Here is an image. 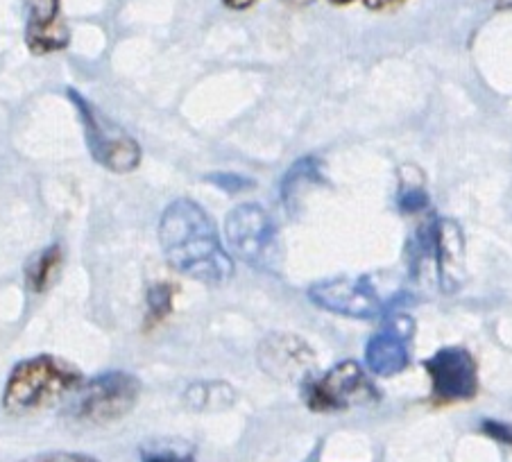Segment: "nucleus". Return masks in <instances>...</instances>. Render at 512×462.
<instances>
[{
  "mask_svg": "<svg viewBox=\"0 0 512 462\" xmlns=\"http://www.w3.org/2000/svg\"><path fill=\"white\" fill-rule=\"evenodd\" d=\"M159 245L170 268L204 286H225L234 277L216 222L191 198H177L161 213Z\"/></svg>",
  "mask_w": 512,
  "mask_h": 462,
  "instance_id": "obj_1",
  "label": "nucleus"
},
{
  "mask_svg": "<svg viewBox=\"0 0 512 462\" xmlns=\"http://www.w3.org/2000/svg\"><path fill=\"white\" fill-rule=\"evenodd\" d=\"M84 383L75 363L55 354H37L12 367L3 388V410L14 417L32 415L59 404Z\"/></svg>",
  "mask_w": 512,
  "mask_h": 462,
  "instance_id": "obj_2",
  "label": "nucleus"
},
{
  "mask_svg": "<svg viewBox=\"0 0 512 462\" xmlns=\"http://www.w3.org/2000/svg\"><path fill=\"white\" fill-rule=\"evenodd\" d=\"M141 399L139 376L114 370L84 379L66 401V415L80 424L107 426L121 422Z\"/></svg>",
  "mask_w": 512,
  "mask_h": 462,
  "instance_id": "obj_3",
  "label": "nucleus"
},
{
  "mask_svg": "<svg viewBox=\"0 0 512 462\" xmlns=\"http://www.w3.org/2000/svg\"><path fill=\"white\" fill-rule=\"evenodd\" d=\"M66 96L73 102L75 111H78L84 139H87V148L93 161L109 170V173H134L141 166V145L136 143L134 136L127 134L121 125H116L112 118L102 114L80 91L68 89Z\"/></svg>",
  "mask_w": 512,
  "mask_h": 462,
  "instance_id": "obj_4",
  "label": "nucleus"
},
{
  "mask_svg": "<svg viewBox=\"0 0 512 462\" xmlns=\"http://www.w3.org/2000/svg\"><path fill=\"white\" fill-rule=\"evenodd\" d=\"M225 236L238 259L256 270L275 268L279 256V231L261 204H238L225 218Z\"/></svg>",
  "mask_w": 512,
  "mask_h": 462,
  "instance_id": "obj_5",
  "label": "nucleus"
},
{
  "mask_svg": "<svg viewBox=\"0 0 512 462\" xmlns=\"http://www.w3.org/2000/svg\"><path fill=\"white\" fill-rule=\"evenodd\" d=\"M379 397L368 372L356 361H343L327 374L302 381V399L313 413H340V410L370 404Z\"/></svg>",
  "mask_w": 512,
  "mask_h": 462,
  "instance_id": "obj_6",
  "label": "nucleus"
},
{
  "mask_svg": "<svg viewBox=\"0 0 512 462\" xmlns=\"http://www.w3.org/2000/svg\"><path fill=\"white\" fill-rule=\"evenodd\" d=\"M435 406L463 404L479 392V367L463 347H445L424 361Z\"/></svg>",
  "mask_w": 512,
  "mask_h": 462,
  "instance_id": "obj_7",
  "label": "nucleus"
},
{
  "mask_svg": "<svg viewBox=\"0 0 512 462\" xmlns=\"http://www.w3.org/2000/svg\"><path fill=\"white\" fill-rule=\"evenodd\" d=\"M309 299L322 311L352 320H374L386 311L370 277H334L309 288Z\"/></svg>",
  "mask_w": 512,
  "mask_h": 462,
  "instance_id": "obj_8",
  "label": "nucleus"
},
{
  "mask_svg": "<svg viewBox=\"0 0 512 462\" xmlns=\"http://www.w3.org/2000/svg\"><path fill=\"white\" fill-rule=\"evenodd\" d=\"M413 320L404 313L390 315L386 324L374 333L365 345V365L368 372L383 379L401 374L411 361Z\"/></svg>",
  "mask_w": 512,
  "mask_h": 462,
  "instance_id": "obj_9",
  "label": "nucleus"
},
{
  "mask_svg": "<svg viewBox=\"0 0 512 462\" xmlns=\"http://www.w3.org/2000/svg\"><path fill=\"white\" fill-rule=\"evenodd\" d=\"M25 44L32 55L62 53L71 41V32L62 16V0H23Z\"/></svg>",
  "mask_w": 512,
  "mask_h": 462,
  "instance_id": "obj_10",
  "label": "nucleus"
},
{
  "mask_svg": "<svg viewBox=\"0 0 512 462\" xmlns=\"http://www.w3.org/2000/svg\"><path fill=\"white\" fill-rule=\"evenodd\" d=\"M433 261L442 290H458L465 277V238L454 220H433Z\"/></svg>",
  "mask_w": 512,
  "mask_h": 462,
  "instance_id": "obj_11",
  "label": "nucleus"
},
{
  "mask_svg": "<svg viewBox=\"0 0 512 462\" xmlns=\"http://www.w3.org/2000/svg\"><path fill=\"white\" fill-rule=\"evenodd\" d=\"M261 363L272 376H293L302 374V381L309 379V367L313 363V352L302 338L275 336L268 338L261 347Z\"/></svg>",
  "mask_w": 512,
  "mask_h": 462,
  "instance_id": "obj_12",
  "label": "nucleus"
},
{
  "mask_svg": "<svg viewBox=\"0 0 512 462\" xmlns=\"http://www.w3.org/2000/svg\"><path fill=\"white\" fill-rule=\"evenodd\" d=\"M64 252L62 245H48L37 254H32L23 268V279L30 293H46L55 286V281L62 275Z\"/></svg>",
  "mask_w": 512,
  "mask_h": 462,
  "instance_id": "obj_13",
  "label": "nucleus"
},
{
  "mask_svg": "<svg viewBox=\"0 0 512 462\" xmlns=\"http://www.w3.org/2000/svg\"><path fill=\"white\" fill-rule=\"evenodd\" d=\"M141 462H195V447L179 438H152L139 447Z\"/></svg>",
  "mask_w": 512,
  "mask_h": 462,
  "instance_id": "obj_14",
  "label": "nucleus"
},
{
  "mask_svg": "<svg viewBox=\"0 0 512 462\" xmlns=\"http://www.w3.org/2000/svg\"><path fill=\"white\" fill-rule=\"evenodd\" d=\"M186 404L193 410H218L225 408L234 401V390L227 383L209 381V383H195L184 392Z\"/></svg>",
  "mask_w": 512,
  "mask_h": 462,
  "instance_id": "obj_15",
  "label": "nucleus"
},
{
  "mask_svg": "<svg viewBox=\"0 0 512 462\" xmlns=\"http://www.w3.org/2000/svg\"><path fill=\"white\" fill-rule=\"evenodd\" d=\"M320 179H322L320 161L315 157L300 159L284 175V182H281V200L290 207V202L302 193L304 186H313L315 182H320Z\"/></svg>",
  "mask_w": 512,
  "mask_h": 462,
  "instance_id": "obj_16",
  "label": "nucleus"
},
{
  "mask_svg": "<svg viewBox=\"0 0 512 462\" xmlns=\"http://www.w3.org/2000/svg\"><path fill=\"white\" fill-rule=\"evenodd\" d=\"M177 288L166 281H157V284L148 286L145 293V306H148V315H145V324L148 327H157L164 322L170 313H173Z\"/></svg>",
  "mask_w": 512,
  "mask_h": 462,
  "instance_id": "obj_17",
  "label": "nucleus"
},
{
  "mask_svg": "<svg viewBox=\"0 0 512 462\" xmlns=\"http://www.w3.org/2000/svg\"><path fill=\"white\" fill-rule=\"evenodd\" d=\"M429 207V195H426L424 186L417 184H404L399 188V209L413 216V213H422Z\"/></svg>",
  "mask_w": 512,
  "mask_h": 462,
  "instance_id": "obj_18",
  "label": "nucleus"
},
{
  "mask_svg": "<svg viewBox=\"0 0 512 462\" xmlns=\"http://www.w3.org/2000/svg\"><path fill=\"white\" fill-rule=\"evenodd\" d=\"M481 431L488 435V438H492L494 442H501V444H508V447H512V424L501 422V419H483Z\"/></svg>",
  "mask_w": 512,
  "mask_h": 462,
  "instance_id": "obj_19",
  "label": "nucleus"
},
{
  "mask_svg": "<svg viewBox=\"0 0 512 462\" xmlns=\"http://www.w3.org/2000/svg\"><path fill=\"white\" fill-rule=\"evenodd\" d=\"M207 179L211 184H216L218 188H223V191H227V193H238V191H245V188L254 186L252 179H247L243 175L223 173V175H209Z\"/></svg>",
  "mask_w": 512,
  "mask_h": 462,
  "instance_id": "obj_20",
  "label": "nucleus"
},
{
  "mask_svg": "<svg viewBox=\"0 0 512 462\" xmlns=\"http://www.w3.org/2000/svg\"><path fill=\"white\" fill-rule=\"evenodd\" d=\"M28 462H100V460L89 456V453H78V451H48V453H41V456L30 458Z\"/></svg>",
  "mask_w": 512,
  "mask_h": 462,
  "instance_id": "obj_21",
  "label": "nucleus"
},
{
  "mask_svg": "<svg viewBox=\"0 0 512 462\" xmlns=\"http://www.w3.org/2000/svg\"><path fill=\"white\" fill-rule=\"evenodd\" d=\"M365 7L374 12H390V10H397L406 3V0H363Z\"/></svg>",
  "mask_w": 512,
  "mask_h": 462,
  "instance_id": "obj_22",
  "label": "nucleus"
},
{
  "mask_svg": "<svg viewBox=\"0 0 512 462\" xmlns=\"http://www.w3.org/2000/svg\"><path fill=\"white\" fill-rule=\"evenodd\" d=\"M229 10H250L252 5L259 3V0H223Z\"/></svg>",
  "mask_w": 512,
  "mask_h": 462,
  "instance_id": "obj_23",
  "label": "nucleus"
},
{
  "mask_svg": "<svg viewBox=\"0 0 512 462\" xmlns=\"http://www.w3.org/2000/svg\"><path fill=\"white\" fill-rule=\"evenodd\" d=\"M331 3H334V5H349V3H354V0H331Z\"/></svg>",
  "mask_w": 512,
  "mask_h": 462,
  "instance_id": "obj_24",
  "label": "nucleus"
}]
</instances>
